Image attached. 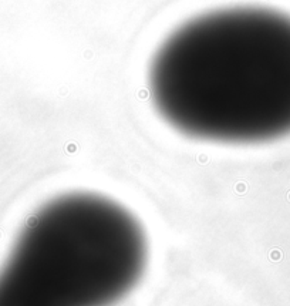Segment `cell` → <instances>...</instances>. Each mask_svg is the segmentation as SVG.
Returning <instances> with one entry per match:
<instances>
[{"mask_svg":"<svg viewBox=\"0 0 290 306\" xmlns=\"http://www.w3.org/2000/svg\"><path fill=\"white\" fill-rule=\"evenodd\" d=\"M147 238L122 205L90 192L48 201L0 270V306H110L138 283Z\"/></svg>","mask_w":290,"mask_h":306,"instance_id":"obj_2","label":"cell"},{"mask_svg":"<svg viewBox=\"0 0 290 306\" xmlns=\"http://www.w3.org/2000/svg\"><path fill=\"white\" fill-rule=\"evenodd\" d=\"M159 115L191 138L259 144L290 134V16L238 6L175 28L150 63Z\"/></svg>","mask_w":290,"mask_h":306,"instance_id":"obj_1","label":"cell"}]
</instances>
